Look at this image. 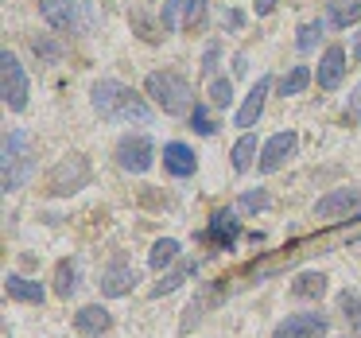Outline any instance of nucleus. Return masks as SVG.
I'll return each instance as SVG.
<instances>
[{
    "label": "nucleus",
    "mask_w": 361,
    "mask_h": 338,
    "mask_svg": "<svg viewBox=\"0 0 361 338\" xmlns=\"http://www.w3.org/2000/svg\"><path fill=\"white\" fill-rule=\"evenodd\" d=\"M295 148H299V136H295V133H276V136H268V140H264V148H260L257 171H260V175L280 171V167L288 164L291 156H295Z\"/></svg>",
    "instance_id": "nucleus-7"
},
{
    "label": "nucleus",
    "mask_w": 361,
    "mask_h": 338,
    "mask_svg": "<svg viewBox=\"0 0 361 338\" xmlns=\"http://www.w3.org/2000/svg\"><path fill=\"white\" fill-rule=\"evenodd\" d=\"M311 78H314V74L307 71V66H291V71L280 78V94H283V97H295V94H303V90L311 86Z\"/></svg>",
    "instance_id": "nucleus-23"
},
{
    "label": "nucleus",
    "mask_w": 361,
    "mask_h": 338,
    "mask_svg": "<svg viewBox=\"0 0 361 338\" xmlns=\"http://www.w3.org/2000/svg\"><path fill=\"white\" fill-rule=\"evenodd\" d=\"M109 327H113V315L105 311L102 303H86V307L74 311V330H78L82 338H102Z\"/></svg>",
    "instance_id": "nucleus-14"
},
{
    "label": "nucleus",
    "mask_w": 361,
    "mask_h": 338,
    "mask_svg": "<svg viewBox=\"0 0 361 338\" xmlns=\"http://www.w3.org/2000/svg\"><path fill=\"white\" fill-rule=\"evenodd\" d=\"M190 128H195L198 136H214V133H218V125L210 121L206 105H195V109H190Z\"/></svg>",
    "instance_id": "nucleus-30"
},
{
    "label": "nucleus",
    "mask_w": 361,
    "mask_h": 338,
    "mask_svg": "<svg viewBox=\"0 0 361 338\" xmlns=\"http://www.w3.org/2000/svg\"><path fill=\"white\" fill-rule=\"evenodd\" d=\"M202 16H206V0H164L159 28L164 32H179V28H195Z\"/></svg>",
    "instance_id": "nucleus-8"
},
{
    "label": "nucleus",
    "mask_w": 361,
    "mask_h": 338,
    "mask_svg": "<svg viewBox=\"0 0 361 338\" xmlns=\"http://www.w3.org/2000/svg\"><path fill=\"white\" fill-rule=\"evenodd\" d=\"M32 51L39 55V63H47V66H55L59 59H63V43H55L51 35H35V40H32Z\"/></svg>",
    "instance_id": "nucleus-26"
},
{
    "label": "nucleus",
    "mask_w": 361,
    "mask_h": 338,
    "mask_svg": "<svg viewBox=\"0 0 361 338\" xmlns=\"http://www.w3.org/2000/svg\"><path fill=\"white\" fill-rule=\"evenodd\" d=\"M195 167H198V156H195V148H190V144H183V140L164 144V171L167 175L187 179V175H195Z\"/></svg>",
    "instance_id": "nucleus-15"
},
{
    "label": "nucleus",
    "mask_w": 361,
    "mask_h": 338,
    "mask_svg": "<svg viewBox=\"0 0 361 338\" xmlns=\"http://www.w3.org/2000/svg\"><path fill=\"white\" fill-rule=\"evenodd\" d=\"M39 12H43V20H47L55 32H78V35H86L90 28H94V20H90L86 12L74 4V0H39Z\"/></svg>",
    "instance_id": "nucleus-5"
},
{
    "label": "nucleus",
    "mask_w": 361,
    "mask_h": 338,
    "mask_svg": "<svg viewBox=\"0 0 361 338\" xmlns=\"http://www.w3.org/2000/svg\"><path fill=\"white\" fill-rule=\"evenodd\" d=\"M252 164H257V136L245 133L241 140L233 144V171H249Z\"/></svg>",
    "instance_id": "nucleus-24"
},
{
    "label": "nucleus",
    "mask_w": 361,
    "mask_h": 338,
    "mask_svg": "<svg viewBox=\"0 0 361 338\" xmlns=\"http://www.w3.org/2000/svg\"><path fill=\"white\" fill-rule=\"evenodd\" d=\"M74 291H78V260H63L55 268V296L71 299Z\"/></svg>",
    "instance_id": "nucleus-22"
},
{
    "label": "nucleus",
    "mask_w": 361,
    "mask_h": 338,
    "mask_svg": "<svg viewBox=\"0 0 361 338\" xmlns=\"http://www.w3.org/2000/svg\"><path fill=\"white\" fill-rule=\"evenodd\" d=\"M210 105H214V109H229V105H233V82H229V78H214L210 82Z\"/></svg>",
    "instance_id": "nucleus-28"
},
{
    "label": "nucleus",
    "mask_w": 361,
    "mask_h": 338,
    "mask_svg": "<svg viewBox=\"0 0 361 338\" xmlns=\"http://www.w3.org/2000/svg\"><path fill=\"white\" fill-rule=\"evenodd\" d=\"M361 20V0H330V8H326V24L334 28H350Z\"/></svg>",
    "instance_id": "nucleus-20"
},
{
    "label": "nucleus",
    "mask_w": 361,
    "mask_h": 338,
    "mask_svg": "<svg viewBox=\"0 0 361 338\" xmlns=\"http://www.w3.org/2000/svg\"><path fill=\"white\" fill-rule=\"evenodd\" d=\"M226 24H229V28H241L245 16H241V12H226Z\"/></svg>",
    "instance_id": "nucleus-34"
},
{
    "label": "nucleus",
    "mask_w": 361,
    "mask_h": 338,
    "mask_svg": "<svg viewBox=\"0 0 361 338\" xmlns=\"http://www.w3.org/2000/svg\"><path fill=\"white\" fill-rule=\"evenodd\" d=\"M276 4H280V0H252V12H257V16H268V12H276Z\"/></svg>",
    "instance_id": "nucleus-31"
},
{
    "label": "nucleus",
    "mask_w": 361,
    "mask_h": 338,
    "mask_svg": "<svg viewBox=\"0 0 361 338\" xmlns=\"http://www.w3.org/2000/svg\"><path fill=\"white\" fill-rule=\"evenodd\" d=\"M350 113H353V117H361V86L353 90V97H350Z\"/></svg>",
    "instance_id": "nucleus-33"
},
{
    "label": "nucleus",
    "mask_w": 361,
    "mask_h": 338,
    "mask_svg": "<svg viewBox=\"0 0 361 338\" xmlns=\"http://www.w3.org/2000/svg\"><path fill=\"white\" fill-rule=\"evenodd\" d=\"M237 237H241V222H237V210H229V206H226V210H218V214L210 218L202 241L218 245V249H233Z\"/></svg>",
    "instance_id": "nucleus-12"
},
{
    "label": "nucleus",
    "mask_w": 361,
    "mask_h": 338,
    "mask_svg": "<svg viewBox=\"0 0 361 338\" xmlns=\"http://www.w3.org/2000/svg\"><path fill=\"white\" fill-rule=\"evenodd\" d=\"M291 296L295 299H322L326 296V276L322 272H299L291 280Z\"/></svg>",
    "instance_id": "nucleus-19"
},
{
    "label": "nucleus",
    "mask_w": 361,
    "mask_h": 338,
    "mask_svg": "<svg viewBox=\"0 0 361 338\" xmlns=\"http://www.w3.org/2000/svg\"><path fill=\"white\" fill-rule=\"evenodd\" d=\"M136 280H140V272H136L125 257H113L109 268L102 272V280H97V284H102V296L117 299V296H128V291L136 288Z\"/></svg>",
    "instance_id": "nucleus-11"
},
{
    "label": "nucleus",
    "mask_w": 361,
    "mask_h": 338,
    "mask_svg": "<svg viewBox=\"0 0 361 338\" xmlns=\"http://www.w3.org/2000/svg\"><path fill=\"white\" fill-rule=\"evenodd\" d=\"M214 63H218V43H210V47H206V63H202V71H206V74H214Z\"/></svg>",
    "instance_id": "nucleus-32"
},
{
    "label": "nucleus",
    "mask_w": 361,
    "mask_h": 338,
    "mask_svg": "<svg viewBox=\"0 0 361 338\" xmlns=\"http://www.w3.org/2000/svg\"><path fill=\"white\" fill-rule=\"evenodd\" d=\"M179 253H183V245L175 241V237H159V241L152 245V253H148V265L156 268V272H164L167 265H175V260H179Z\"/></svg>",
    "instance_id": "nucleus-21"
},
{
    "label": "nucleus",
    "mask_w": 361,
    "mask_h": 338,
    "mask_svg": "<svg viewBox=\"0 0 361 338\" xmlns=\"http://www.w3.org/2000/svg\"><path fill=\"white\" fill-rule=\"evenodd\" d=\"M338 311H342V319L353 327V334H361V296L357 291H342V296H338Z\"/></svg>",
    "instance_id": "nucleus-25"
},
{
    "label": "nucleus",
    "mask_w": 361,
    "mask_h": 338,
    "mask_svg": "<svg viewBox=\"0 0 361 338\" xmlns=\"http://www.w3.org/2000/svg\"><path fill=\"white\" fill-rule=\"evenodd\" d=\"M345 78V47H326L319 59V71H314V82L322 90H338Z\"/></svg>",
    "instance_id": "nucleus-16"
},
{
    "label": "nucleus",
    "mask_w": 361,
    "mask_h": 338,
    "mask_svg": "<svg viewBox=\"0 0 361 338\" xmlns=\"http://www.w3.org/2000/svg\"><path fill=\"white\" fill-rule=\"evenodd\" d=\"M144 94L152 97L156 109L171 113V117H183V113L195 109V90H190V82L175 71H152L148 78H144Z\"/></svg>",
    "instance_id": "nucleus-2"
},
{
    "label": "nucleus",
    "mask_w": 361,
    "mask_h": 338,
    "mask_svg": "<svg viewBox=\"0 0 361 338\" xmlns=\"http://www.w3.org/2000/svg\"><path fill=\"white\" fill-rule=\"evenodd\" d=\"M4 296L16 299V303H35V307H39L47 291H43L39 280H27V276H16V272H12V276H4Z\"/></svg>",
    "instance_id": "nucleus-17"
},
{
    "label": "nucleus",
    "mask_w": 361,
    "mask_h": 338,
    "mask_svg": "<svg viewBox=\"0 0 361 338\" xmlns=\"http://www.w3.org/2000/svg\"><path fill=\"white\" fill-rule=\"evenodd\" d=\"M268 191H249V195H241L237 198V210H245V214H257V210H268Z\"/></svg>",
    "instance_id": "nucleus-29"
},
{
    "label": "nucleus",
    "mask_w": 361,
    "mask_h": 338,
    "mask_svg": "<svg viewBox=\"0 0 361 338\" xmlns=\"http://www.w3.org/2000/svg\"><path fill=\"white\" fill-rule=\"evenodd\" d=\"M326 315L319 311H295L272 330V338H326Z\"/></svg>",
    "instance_id": "nucleus-9"
},
{
    "label": "nucleus",
    "mask_w": 361,
    "mask_h": 338,
    "mask_svg": "<svg viewBox=\"0 0 361 338\" xmlns=\"http://www.w3.org/2000/svg\"><path fill=\"white\" fill-rule=\"evenodd\" d=\"M268 90H272V78H257V86L249 90L245 105L237 109V117H233L237 128H245V133H249V128L260 121V113H264V102H268Z\"/></svg>",
    "instance_id": "nucleus-13"
},
{
    "label": "nucleus",
    "mask_w": 361,
    "mask_h": 338,
    "mask_svg": "<svg viewBox=\"0 0 361 338\" xmlns=\"http://www.w3.org/2000/svg\"><path fill=\"white\" fill-rule=\"evenodd\" d=\"M322 32H326V16H322V20H311V24H303V28H299L295 47H299V51H314V43H319Z\"/></svg>",
    "instance_id": "nucleus-27"
},
{
    "label": "nucleus",
    "mask_w": 361,
    "mask_h": 338,
    "mask_svg": "<svg viewBox=\"0 0 361 338\" xmlns=\"http://www.w3.org/2000/svg\"><path fill=\"white\" fill-rule=\"evenodd\" d=\"M90 102H94L97 117L113 121V125H148V121H152V105L144 102V94L128 90L125 82H117V78L94 82Z\"/></svg>",
    "instance_id": "nucleus-1"
},
{
    "label": "nucleus",
    "mask_w": 361,
    "mask_h": 338,
    "mask_svg": "<svg viewBox=\"0 0 361 338\" xmlns=\"http://www.w3.org/2000/svg\"><path fill=\"white\" fill-rule=\"evenodd\" d=\"M0 97H4V105L12 113L27 109V74H24V63L12 51L0 55Z\"/></svg>",
    "instance_id": "nucleus-4"
},
{
    "label": "nucleus",
    "mask_w": 361,
    "mask_h": 338,
    "mask_svg": "<svg viewBox=\"0 0 361 338\" xmlns=\"http://www.w3.org/2000/svg\"><path fill=\"white\" fill-rule=\"evenodd\" d=\"M35 175V156H32V136L24 128L4 136V171H0V187L20 191L27 187V179Z\"/></svg>",
    "instance_id": "nucleus-3"
},
{
    "label": "nucleus",
    "mask_w": 361,
    "mask_h": 338,
    "mask_svg": "<svg viewBox=\"0 0 361 338\" xmlns=\"http://www.w3.org/2000/svg\"><path fill=\"white\" fill-rule=\"evenodd\" d=\"M117 164L125 167V171H133V175H144L152 164H156V144H152V136H144V133H133V136H121L117 140Z\"/></svg>",
    "instance_id": "nucleus-6"
},
{
    "label": "nucleus",
    "mask_w": 361,
    "mask_h": 338,
    "mask_svg": "<svg viewBox=\"0 0 361 338\" xmlns=\"http://www.w3.org/2000/svg\"><path fill=\"white\" fill-rule=\"evenodd\" d=\"M190 276H198V260H179V265H175L171 272H164V280L152 284V296H167V291L183 288V284H187Z\"/></svg>",
    "instance_id": "nucleus-18"
},
{
    "label": "nucleus",
    "mask_w": 361,
    "mask_h": 338,
    "mask_svg": "<svg viewBox=\"0 0 361 338\" xmlns=\"http://www.w3.org/2000/svg\"><path fill=\"white\" fill-rule=\"evenodd\" d=\"M314 214L319 218H350V214H361V191L357 187H338L330 195H322L314 203Z\"/></svg>",
    "instance_id": "nucleus-10"
}]
</instances>
